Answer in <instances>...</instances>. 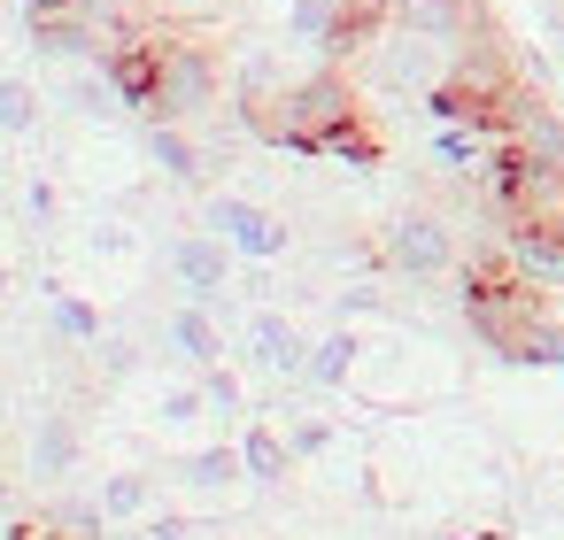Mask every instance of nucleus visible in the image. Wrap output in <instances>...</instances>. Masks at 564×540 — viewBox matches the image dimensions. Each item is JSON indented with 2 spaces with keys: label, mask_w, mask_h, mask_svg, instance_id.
<instances>
[{
  "label": "nucleus",
  "mask_w": 564,
  "mask_h": 540,
  "mask_svg": "<svg viewBox=\"0 0 564 540\" xmlns=\"http://www.w3.org/2000/svg\"><path fill=\"white\" fill-rule=\"evenodd\" d=\"M356 355H364V340L340 324V332H325V340H310V371H302V386H348L356 378Z\"/></svg>",
  "instance_id": "obj_10"
},
{
  "label": "nucleus",
  "mask_w": 564,
  "mask_h": 540,
  "mask_svg": "<svg viewBox=\"0 0 564 540\" xmlns=\"http://www.w3.org/2000/svg\"><path fill=\"white\" fill-rule=\"evenodd\" d=\"M55 332H63V340H78V348H101V317H94V301L55 294Z\"/></svg>",
  "instance_id": "obj_13"
},
{
  "label": "nucleus",
  "mask_w": 564,
  "mask_h": 540,
  "mask_svg": "<svg viewBox=\"0 0 564 540\" xmlns=\"http://www.w3.org/2000/svg\"><path fill=\"white\" fill-rule=\"evenodd\" d=\"M178 478H186V486H209V494H217V486H240V478H248V463H240V440L194 448V455L178 463Z\"/></svg>",
  "instance_id": "obj_12"
},
{
  "label": "nucleus",
  "mask_w": 564,
  "mask_h": 540,
  "mask_svg": "<svg viewBox=\"0 0 564 540\" xmlns=\"http://www.w3.org/2000/svg\"><path fill=\"white\" fill-rule=\"evenodd\" d=\"M55 9H70V0H24V16H55Z\"/></svg>",
  "instance_id": "obj_21"
},
{
  "label": "nucleus",
  "mask_w": 564,
  "mask_h": 540,
  "mask_svg": "<svg viewBox=\"0 0 564 540\" xmlns=\"http://www.w3.org/2000/svg\"><path fill=\"white\" fill-rule=\"evenodd\" d=\"M202 224L240 255V263H279L286 247H294V232H286V217H271L263 201H240V194H217L209 209H202Z\"/></svg>",
  "instance_id": "obj_3"
},
{
  "label": "nucleus",
  "mask_w": 564,
  "mask_h": 540,
  "mask_svg": "<svg viewBox=\"0 0 564 540\" xmlns=\"http://www.w3.org/2000/svg\"><path fill=\"white\" fill-rule=\"evenodd\" d=\"M202 394H209V409H217V417H240V378H232L225 363H209V371H202Z\"/></svg>",
  "instance_id": "obj_16"
},
{
  "label": "nucleus",
  "mask_w": 564,
  "mask_h": 540,
  "mask_svg": "<svg viewBox=\"0 0 564 540\" xmlns=\"http://www.w3.org/2000/svg\"><path fill=\"white\" fill-rule=\"evenodd\" d=\"M94 502H101L109 525H140V517L155 509V478H148V471H109V478L94 486Z\"/></svg>",
  "instance_id": "obj_11"
},
{
  "label": "nucleus",
  "mask_w": 564,
  "mask_h": 540,
  "mask_svg": "<svg viewBox=\"0 0 564 540\" xmlns=\"http://www.w3.org/2000/svg\"><path fill=\"white\" fill-rule=\"evenodd\" d=\"M24 209H32V217H55V186L32 178V186H24Z\"/></svg>",
  "instance_id": "obj_20"
},
{
  "label": "nucleus",
  "mask_w": 564,
  "mask_h": 540,
  "mask_svg": "<svg viewBox=\"0 0 564 540\" xmlns=\"http://www.w3.org/2000/svg\"><path fill=\"white\" fill-rule=\"evenodd\" d=\"M286 440H294V463H310V455L333 448V425L325 417H302V425H286Z\"/></svg>",
  "instance_id": "obj_18"
},
{
  "label": "nucleus",
  "mask_w": 564,
  "mask_h": 540,
  "mask_svg": "<svg viewBox=\"0 0 564 540\" xmlns=\"http://www.w3.org/2000/svg\"><path fill=\"white\" fill-rule=\"evenodd\" d=\"M78 455H86V448H78V425H70L63 409H55V417H40V432H32V478H47V486H55V478H70V471H78Z\"/></svg>",
  "instance_id": "obj_9"
},
{
  "label": "nucleus",
  "mask_w": 564,
  "mask_h": 540,
  "mask_svg": "<svg viewBox=\"0 0 564 540\" xmlns=\"http://www.w3.org/2000/svg\"><path fill=\"white\" fill-rule=\"evenodd\" d=\"M0 132H40V93L24 78H0Z\"/></svg>",
  "instance_id": "obj_15"
},
{
  "label": "nucleus",
  "mask_w": 564,
  "mask_h": 540,
  "mask_svg": "<svg viewBox=\"0 0 564 540\" xmlns=\"http://www.w3.org/2000/svg\"><path fill=\"white\" fill-rule=\"evenodd\" d=\"M225 93V70L202 40H178V32H155V109L148 124H194L209 117Z\"/></svg>",
  "instance_id": "obj_1"
},
{
  "label": "nucleus",
  "mask_w": 564,
  "mask_h": 540,
  "mask_svg": "<svg viewBox=\"0 0 564 540\" xmlns=\"http://www.w3.org/2000/svg\"><path fill=\"white\" fill-rule=\"evenodd\" d=\"M148 155H155V170L171 186H202L209 178V155H202V140L186 124H148Z\"/></svg>",
  "instance_id": "obj_8"
},
{
  "label": "nucleus",
  "mask_w": 564,
  "mask_h": 540,
  "mask_svg": "<svg viewBox=\"0 0 564 540\" xmlns=\"http://www.w3.org/2000/svg\"><path fill=\"white\" fill-rule=\"evenodd\" d=\"M194 525L186 517H140V540H186Z\"/></svg>",
  "instance_id": "obj_19"
},
{
  "label": "nucleus",
  "mask_w": 564,
  "mask_h": 540,
  "mask_svg": "<svg viewBox=\"0 0 564 540\" xmlns=\"http://www.w3.org/2000/svg\"><path fill=\"white\" fill-rule=\"evenodd\" d=\"M240 463H248V486H279L294 471V440L271 425V417H248L240 425Z\"/></svg>",
  "instance_id": "obj_7"
},
{
  "label": "nucleus",
  "mask_w": 564,
  "mask_h": 540,
  "mask_svg": "<svg viewBox=\"0 0 564 540\" xmlns=\"http://www.w3.org/2000/svg\"><path fill=\"white\" fill-rule=\"evenodd\" d=\"M163 263H171V286H178L186 301H202V309H217L225 286H232V247H225L209 224H202V232H178Z\"/></svg>",
  "instance_id": "obj_4"
},
{
  "label": "nucleus",
  "mask_w": 564,
  "mask_h": 540,
  "mask_svg": "<svg viewBox=\"0 0 564 540\" xmlns=\"http://www.w3.org/2000/svg\"><path fill=\"white\" fill-rule=\"evenodd\" d=\"M379 255H387V271H402V278H448V271H456V232H448V217H433V209H394L387 232H379Z\"/></svg>",
  "instance_id": "obj_2"
},
{
  "label": "nucleus",
  "mask_w": 564,
  "mask_h": 540,
  "mask_svg": "<svg viewBox=\"0 0 564 540\" xmlns=\"http://www.w3.org/2000/svg\"><path fill=\"white\" fill-rule=\"evenodd\" d=\"M202 409H209V394H202V386H171V394L155 401V417H163V425H194Z\"/></svg>",
  "instance_id": "obj_17"
},
{
  "label": "nucleus",
  "mask_w": 564,
  "mask_h": 540,
  "mask_svg": "<svg viewBox=\"0 0 564 540\" xmlns=\"http://www.w3.org/2000/svg\"><path fill=\"white\" fill-rule=\"evenodd\" d=\"M163 348H171L178 363H194V371L225 363V332H217V317H209L202 301H178V309L163 317Z\"/></svg>",
  "instance_id": "obj_6"
},
{
  "label": "nucleus",
  "mask_w": 564,
  "mask_h": 540,
  "mask_svg": "<svg viewBox=\"0 0 564 540\" xmlns=\"http://www.w3.org/2000/svg\"><path fill=\"white\" fill-rule=\"evenodd\" d=\"M47 525H55L63 540H101V532H109L101 502H55V509H47Z\"/></svg>",
  "instance_id": "obj_14"
},
{
  "label": "nucleus",
  "mask_w": 564,
  "mask_h": 540,
  "mask_svg": "<svg viewBox=\"0 0 564 540\" xmlns=\"http://www.w3.org/2000/svg\"><path fill=\"white\" fill-rule=\"evenodd\" d=\"M0 294H9V271H0Z\"/></svg>",
  "instance_id": "obj_22"
},
{
  "label": "nucleus",
  "mask_w": 564,
  "mask_h": 540,
  "mask_svg": "<svg viewBox=\"0 0 564 540\" xmlns=\"http://www.w3.org/2000/svg\"><path fill=\"white\" fill-rule=\"evenodd\" d=\"M240 348H248V363H256L263 378H302V371H310V340H302L294 317H279V309H256Z\"/></svg>",
  "instance_id": "obj_5"
},
{
  "label": "nucleus",
  "mask_w": 564,
  "mask_h": 540,
  "mask_svg": "<svg viewBox=\"0 0 564 540\" xmlns=\"http://www.w3.org/2000/svg\"><path fill=\"white\" fill-rule=\"evenodd\" d=\"M456 540H464V532H456Z\"/></svg>",
  "instance_id": "obj_23"
}]
</instances>
